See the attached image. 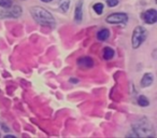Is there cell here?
Instances as JSON below:
<instances>
[{"mask_svg":"<svg viewBox=\"0 0 157 138\" xmlns=\"http://www.w3.org/2000/svg\"><path fill=\"white\" fill-rule=\"evenodd\" d=\"M31 15L33 16L36 21H37L39 24L43 25V26H50L53 27L55 25V20L53 18V15L46 10L42 9V8H31L30 10Z\"/></svg>","mask_w":157,"mask_h":138,"instance_id":"obj_1","label":"cell"},{"mask_svg":"<svg viewBox=\"0 0 157 138\" xmlns=\"http://www.w3.org/2000/svg\"><path fill=\"white\" fill-rule=\"evenodd\" d=\"M146 30L142 26H137L132 34V48L137 49L143 43V41L146 39Z\"/></svg>","mask_w":157,"mask_h":138,"instance_id":"obj_2","label":"cell"},{"mask_svg":"<svg viewBox=\"0 0 157 138\" xmlns=\"http://www.w3.org/2000/svg\"><path fill=\"white\" fill-rule=\"evenodd\" d=\"M128 18L125 13H114L107 18V22L110 24H121V23H126Z\"/></svg>","mask_w":157,"mask_h":138,"instance_id":"obj_3","label":"cell"},{"mask_svg":"<svg viewBox=\"0 0 157 138\" xmlns=\"http://www.w3.org/2000/svg\"><path fill=\"white\" fill-rule=\"evenodd\" d=\"M142 18H143L144 22L147 23V24H154V23H156V21H157L156 10L151 9V10H148V11H145L143 13V15H142Z\"/></svg>","mask_w":157,"mask_h":138,"instance_id":"obj_4","label":"cell"},{"mask_svg":"<svg viewBox=\"0 0 157 138\" xmlns=\"http://www.w3.org/2000/svg\"><path fill=\"white\" fill-rule=\"evenodd\" d=\"M82 5L83 2L80 1L78 3L75 8V14H74V20H75L76 23H81L82 22V18H83V10H82Z\"/></svg>","mask_w":157,"mask_h":138,"instance_id":"obj_5","label":"cell"},{"mask_svg":"<svg viewBox=\"0 0 157 138\" xmlns=\"http://www.w3.org/2000/svg\"><path fill=\"white\" fill-rule=\"evenodd\" d=\"M78 64L81 66V67H84V68H90L94 65L93 59L90 58V57H82V58L78 59Z\"/></svg>","mask_w":157,"mask_h":138,"instance_id":"obj_6","label":"cell"},{"mask_svg":"<svg viewBox=\"0 0 157 138\" xmlns=\"http://www.w3.org/2000/svg\"><path fill=\"white\" fill-rule=\"evenodd\" d=\"M152 83H153V75L152 73H145L141 80V85L143 88H146V86H150Z\"/></svg>","mask_w":157,"mask_h":138,"instance_id":"obj_7","label":"cell"},{"mask_svg":"<svg viewBox=\"0 0 157 138\" xmlns=\"http://www.w3.org/2000/svg\"><path fill=\"white\" fill-rule=\"evenodd\" d=\"M109 36H110V33L108 29H101V30H99L98 34H97V38H98V40H101V41L107 40L108 38H109Z\"/></svg>","mask_w":157,"mask_h":138,"instance_id":"obj_8","label":"cell"},{"mask_svg":"<svg viewBox=\"0 0 157 138\" xmlns=\"http://www.w3.org/2000/svg\"><path fill=\"white\" fill-rule=\"evenodd\" d=\"M113 56H114V50L113 49L109 48V46H107V48L103 49V58L107 59V61H109V59H111Z\"/></svg>","mask_w":157,"mask_h":138,"instance_id":"obj_9","label":"cell"},{"mask_svg":"<svg viewBox=\"0 0 157 138\" xmlns=\"http://www.w3.org/2000/svg\"><path fill=\"white\" fill-rule=\"evenodd\" d=\"M69 5L70 1L69 0H59V7L63 10V12H67L68 9H69Z\"/></svg>","mask_w":157,"mask_h":138,"instance_id":"obj_10","label":"cell"},{"mask_svg":"<svg viewBox=\"0 0 157 138\" xmlns=\"http://www.w3.org/2000/svg\"><path fill=\"white\" fill-rule=\"evenodd\" d=\"M138 103H139V105L142 106V107H145V106H148L150 101H147V98H146L145 96L141 95V96H140L139 98H138Z\"/></svg>","mask_w":157,"mask_h":138,"instance_id":"obj_11","label":"cell"},{"mask_svg":"<svg viewBox=\"0 0 157 138\" xmlns=\"http://www.w3.org/2000/svg\"><path fill=\"white\" fill-rule=\"evenodd\" d=\"M11 6H12L11 0H0V7L8 9V8H11Z\"/></svg>","mask_w":157,"mask_h":138,"instance_id":"obj_12","label":"cell"},{"mask_svg":"<svg viewBox=\"0 0 157 138\" xmlns=\"http://www.w3.org/2000/svg\"><path fill=\"white\" fill-rule=\"evenodd\" d=\"M94 10L97 14H101L103 12V5L102 3H96L94 6Z\"/></svg>","mask_w":157,"mask_h":138,"instance_id":"obj_13","label":"cell"},{"mask_svg":"<svg viewBox=\"0 0 157 138\" xmlns=\"http://www.w3.org/2000/svg\"><path fill=\"white\" fill-rule=\"evenodd\" d=\"M107 3L109 7H115V6H117L118 0H107Z\"/></svg>","mask_w":157,"mask_h":138,"instance_id":"obj_14","label":"cell"},{"mask_svg":"<svg viewBox=\"0 0 157 138\" xmlns=\"http://www.w3.org/2000/svg\"><path fill=\"white\" fill-rule=\"evenodd\" d=\"M41 1H43V2H50V1H52V0H41Z\"/></svg>","mask_w":157,"mask_h":138,"instance_id":"obj_15","label":"cell"}]
</instances>
